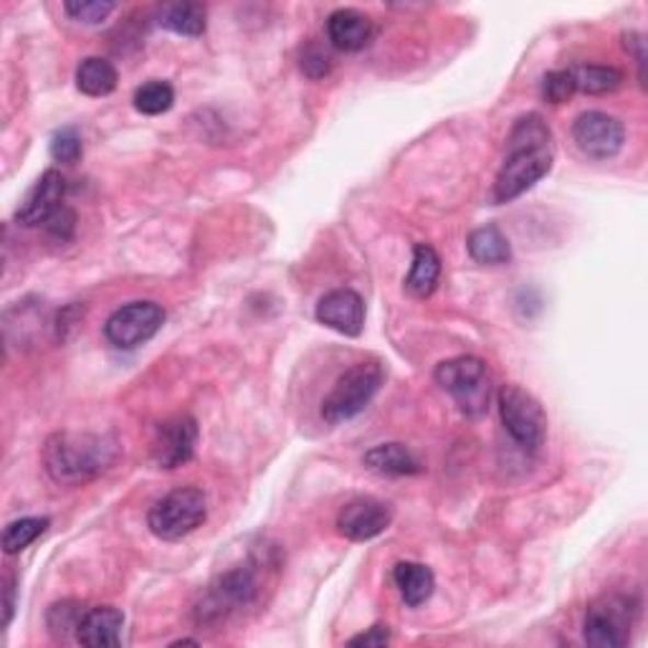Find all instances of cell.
Returning a JSON list of instances; mask_svg holds the SVG:
<instances>
[{
    "label": "cell",
    "mask_w": 648,
    "mask_h": 648,
    "mask_svg": "<svg viewBox=\"0 0 648 648\" xmlns=\"http://www.w3.org/2000/svg\"><path fill=\"white\" fill-rule=\"evenodd\" d=\"M507 158L494 180V203H512L553 170V133L539 114H527L516 120L510 139H507Z\"/></svg>",
    "instance_id": "obj_1"
},
{
    "label": "cell",
    "mask_w": 648,
    "mask_h": 648,
    "mask_svg": "<svg viewBox=\"0 0 648 648\" xmlns=\"http://www.w3.org/2000/svg\"><path fill=\"white\" fill-rule=\"evenodd\" d=\"M497 406L502 425L512 441L527 454H537L547 439V416L539 400L520 385H502L497 393Z\"/></svg>",
    "instance_id": "obj_7"
},
{
    "label": "cell",
    "mask_w": 648,
    "mask_h": 648,
    "mask_svg": "<svg viewBox=\"0 0 648 648\" xmlns=\"http://www.w3.org/2000/svg\"><path fill=\"white\" fill-rule=\"evenodd\" d=\"M385 383V371L377 360H363V363L352 365L350 371H344L334 388L327 393L322 400V418L330 425H338L342 421H350L363 413V410L373 403L377 390Z\"/></svg>",
    "instance_id": "obj_4"
},
{
    "label": "cell",
    "mask_w": 648,
    "mask_h": 648,
    "mask_svg": "<svg viewBox=\"0 0 648 648\" xmlns=\"http://www.w3.org/2000/svg\"><path fill=\"white\" fill-rule=\"evenodd\" d=\"M170 646H198V641H191V638H180V641L170 644Z\"/></svg>",
    "instance_id": "obj_35"
},
{
    "label": "cell",
    "mask_w": 648,
    "mask_h": 648,
    "mask_svg": "<svg viewBox=\"0 0 648 648\" xmlns=\"http://www.w3.org/2000/svg\"><path fill=\"white\" fill-rule=\"evenodd\" d=\"M634 603L621 593L601 595L590 603L582 623V636L586 644L593 648H623L630 641V628H634Z\"/></svg>",
    "instance_id": "obj_8"
},
{
    "label": "cell",
    "mask_w": 648,
    "mask_h": 648,
    "mask_svg": "<svg viewBox=\"0 0 648 648\" xmlns=\"http://www.w3.org/2000/svg\"><path fill=\"white\" fill-rule=\"evenodd\" d=\"M205 21H208V13H205V5L201 3H168L158 11L160 26L178 36H203L205 26H208Z\"/></svg>",
    "instance_id": "obj_21"
},
{
    "label": "cell",
    "mask_w": 648,
    "mask_h": 648,
    "mask_svg": "<svg viewBox=\"0 0 648 648\" xmlns=\"http://www.w3.org/2000/svg\"><path fill=\"white\" fill-rule=\"evenodd\" d=\"M195 446H198V423H195L193 416H175L168 418L166 423H160L155 429L152 444H150V456L152 464L158 469H178V466H185L195 454Z\"/></svg>",
    "instance_id": "obj_11"
},
{
    "label": "cell",
    "mask_w": 648,
    "mask_h": 648,
    "mask_svg": "<svg viewBox=\"0 0 648 648\" xmlns=\"http://www.w3.org/2000/svg\"><path fill=\"white\" fill-rule=\"evenodd\" d=\"M205 516H208V499L203 491L195 487H180L152 504V510L147 512V527L158 539L178 543L203 527Z\"/></svg>",
    "instance_id": "obj_6"
},
{
    "label": "cell",
    "mask_w": 648,
    "mask_h": 648,
    "mask_svg": "<svg viewBox=\"0 0 648 648\" xmlns=\"http://www.w3.org/2000/svg\"><path fill=\"white\" fill-rule=\"evenodd\" d=\"M576 79H572L570 69H557L545 73L543 79V96L549 104H562L568 102L572 94H576Z\"/></svg>",
    "instance_id": "obj_28"
},
{
    "label": "cell",
    "mask_w": 648,
    "mask_h": 648,
    "mask_svg": "<svg viewBox=\"0 0 648 648\" xmlns=\"http://www.w3.org/2000/svg\"><path fill=\"white\" fill-rule=\"evenodd\" d=\"M135 110L139 114H147V117H158V114H166L175 104V89H172L168 81H147V84L135 89Z\"/></svg>",
    "instance_id": "obj_25"
},
{
    "label": "cell",
    "mask_w": 648,
    "mask_h": 648,
    "mask_svg": "<svg viewBox=\"0 0 648 648\" xmlns=\"http://www.w3.org/2000/svg\"><path fill=\"white\" fill-rule=\"evenodd\" d=\"M466 249H469V257L484 266H502L512 259V246L497 226H481L471 231Z\"/></svg>",
    "instance_id": "obj_20"
},
{
    "label": "cell",
    "mask_w": 648,
    "mask_h": 648,
    "mask_svg": "<svg viewBox=\"0 0 648 648\" xmlns=\"http://www.w3.org/2000/svg\"><path fill=\"white\" fill-rule=\"evenodd\" d=\"M330 69L332 59L319 46H309L307 52L302 54V71H305L309 79H322L330 73Z\"/></svg>",
    "instance_id": "obj_31"
},
{
    "label": "cell",
    "mask_w": 648,
    "mask_h": 648,
    "mask_svg": "<svg viewBox=\"0 0 648 648\" xmlns=\"http://www.w3.org/2000/svg\"><path fill=\"white\" fill-rule=\"evenodd\" d=\"M572 139L590 160H611L626 143V127L611 114L590 110L572 122Z\"/></svg>",
    "instance_id": "obj_10"
},
{
    "label": "cell",
    "mask_w": 648,
    "mask_h": 648,
    "mask_svg": "<svg viewBox=\"0 0 648 648\" xmlns=\"http://www.w3.org/2000/svg\"><path fill=\"white\" fill-rule=\"evenodd\" d=\"M259 598V576L251 568H234L218 576L203 590L195 605V621L201 626H220L236 613L251 609Z\"/></svg>",
    "instance_id": "obj_3"
},
{
    "label": "cell",
    "mask_w": 648,
    "mask_h": 648,
    "mask_svg": "<svg viewBox=\"0 0 648 648\" xmlns=\"http://www.w3.org/2000/svg\"><path fill=\"white\" fill-rule=\"evenodd\" d=\"M125 613L114 605H96L81 615L77 641L87 648H117L122 644Z\"/></svg>",
    "instance_id": "obj_15"
},
{
    "label": "cell",
    "mask_w": 648,
    "mask_h": 648,
    "mask_svg": "<svg viewBox=\"0 0 648 648\" xmlns=\"http://www.w3.org/2000/svg\"><path fill=\"white\" fill-rule=\"evenodd\" d=\"M373 21L367 19L363 11L355 8H338L330 19H327V38L334 48H340L344 54L363 52V48L373 41Z\"/></svg>",
    "instance_id": "obj_16"
},
{
    "label": "cell",
    "mask_w": 648,
    "mask_h": 648,
    "mask_svg": "<svg viewBox=\"0 0 648 648\" xmlns=\"http://www.w3.org/2000/svg\"><path fill=\"white\" fill-rule=\"evenodd\" d=\"M73 21L87 23V26H100L114 13V3H100V0H81V3H64Z\"/></svg>",
    "instance_id": "obj_29"
},
{
    "label": "cell",
    "mask_w": 648,
    "mask_h": 648,
    "mask_svg": "<svg viewBox=\"0 0 648 648\" xmlns=\"http://www.w3.org/2000/svg\"><path fill=\"white\" fill-rule=\"evenodd\" d=\"M46 231H48V236H52V239H56L59 243L69 241L73 231H77V213L67 208V205H61V208L46 220Z\"/></svg>",
    "instance_id": "obj_30"
},
{
    "label": "cell",
    "mask_w": 648,
    "mask_h": 648,
    "mask_svg": "<svg viewBox=\"0 0 648 648\" xmlns=\"http://www.w3.org/2000/svg\"><path fill=\"white\" fill-rule=\"evenodd\" d=\"M120 444L100 433H54L44 446V466L61 487H79L104 474L117 462Z\"/></svg>",
    "instance_id": "obj_2"
},
{
    "label": "cell",
    "mask_w": 648,
    "mask_h": 648,
    "mask_svg": "<svg viewBox=\"0 0 648 648\" xmlns=\"http://www.w3.org/2000/svg\"><path fill=\"white\" fill-rule=\"evenodd\" d=\"M3 593H5V626H11L13 621V611H15V578L5 576L3 580Z\"/></svg>",
    "instance_id": "obj_34"
},
{
    "label": "cell",
    "mask_w": 648,
    "mask_h": 648,
    "mask_svg": "<svg viewBox=\"0 0 648 648\" xmlns=\"http://www.w3.org/2000/svg\"><path fill=\"white\" fill-rule=\"evenodd\" d=\"M120 73L112 61L102 56H87L77 67V87L87 96H106L117 89Z\"/></svg>",
    "instance_id": "obj_22"
},
{
    "label": "cell",
    "mask_w": 648,
    "mask_h": 648,
    "mask_svg": "<svg viewBox=\"0 0 648 648\" xmlns=\"http://www.w3.org/2000/svg\"><path fill=\"white\" fill-rule=\"evenodd\" d=\"M81 615H84V605H79L77 601L54 603L46 615L48 630H52V636H56V638H67L71 634H73V638H77Z\"/></svg>",
    "instance_id": "obj_26"
},
{
    "label": "cell",
    "mask_w": 648,
    "mask_h": 648,
    "mask_svg": "<svg viewBox=\"0 0 648 648\" xmlns=\"http://www.w3.org/2000/svg\"><path fill=\"white\" fill-rule=\"evenodd\" d=\"M576 79V89L586 94H611L623 84V71L615 67H601V64H582L570 69Z\"/></svg>",
    "instance_id": "obj_23"
},
{
    "label": "cell",
    "mask_w": 648,
    "mask_h": 648,
    "mask_svg": "<svg viewBox=\"0 0 648 648\" xmlns=\"http://www.w3.org/2000/svg\"><path fill=\"white\" fill-rule=\"evenodd\" d=\"M436 383L456 400L466 418H481L489 410L491 375L484 360L474 355L444 360L436 367Z\"/></svg>",
    "instance_id": "obj_5"
},
{
    "label": "cell",
    "mask_w": 648,
    "mask_h": 648,
    "mask_svg": "<svg viewBox=\"0 0 648 648\" xmlns=\"http://www.w3.org/2000/svg\"><path fill=\"white\" fill-rule=\"evenodd\" d=\"M393 582H396L400 598L408 609H418L433 595L436 588V578H433L431 568H425L423 562H410L403 560L393 568Z\"/></svg>",
    "instance_id": "obj_18"
},
{
    "label": "cell",
    "mask_w": 648,
    "mask_h": 648,
    "mask_svg": "<svg viewBox=\"0 0 648 648\" xmlns=\"http://www.w3.org/2000/svg\"><path fill=\"white\" fill-rule=\"evenodd\" d=\"M64 198H67V178L59 170H46L15 211V224L26 228L46 226V220L64 205Z\"/></svg>",
    "instance_id": "obj_13"
},
{
    "label": "cell",
    "mask_w": 648,
    "mask_h": 648,
    "mask_svg": "<svg viewBox=\"0 0 648 648\" xmlns=\"http://www.w3.org/2000/svg\"><path fill=\"white\" fill-rule=\"evenodd\" d=\"M363 464L375 474H383V477H413V474H421L423 466L413 456V451L403 444H380L373 446L363 456Z\"/></svg>",
    "instance_id": "obj_17"
},
{
    "label": "cell",
    "mask_w": 648,
    "mask_h": 648,
    "mask_svg": "<svg viewBox=\"0 0 648 648\" xmlns=\"http://www.w3.org/2000/svg\"><path fill=\"white\" fill-rule=\"evenodd\" d=\"M441 278V259L433 246L418 243L413 249V264L406 278V292L416 299H425L436 292Z\"/></svg>",
    "instance_id": "obj_19"
},
{
    "label": "cell",
    "mask_w": 648,
    "mask_h": 648,
    "mask_svg": "<svg viewBox=\"0 0 648 648\" xmlns=\"http://www.w3.org/2000/svg\"><path fill=\"white\" fill-rule=\"evenodd\" d=\"M393 524L390 504L375 497H355L338 514V532L352 543H367L380 537Z\"/></svg>",
    "instance_id": "obj_12"
},
{
    "label": "cell",
    "mask_w": 648,
    "mask_h": 648,
    "mask_svg": "<svg viewBox=\"0 0 648 648\" xmlns=\"http://www.w3.org/2000/svg\"><path fill=\"white\" fill-rule=\"evenodd\" d=\"M350 646H365V648H380V646H388L390 644V628L383 626V623H377V626L367 628L365 634H360L355 638H350L348 641Z\"/></svg>",
    "instance_id": "obj_32"
},
{
    "label": "cell",
    "mask_w": 648,
    "mask_h": 648,
    "mask_svg": "<svg viewBox=\"0 0 648 648\" xmlns=\"http://www.w3.org/2000/svg\"><path fill=\"white\" fill-rule=\"evenodd\" d=\"M52 520L48 516H23L15 520L3 530V553L5 555H19L23 549L31 547L36 539L48 530Z\"/></svg>",
    "instance_id": "obj_24"
},
{
    "label": "cell",
    "mask_w": 648,
    "mask_h": 648,
    "mask_svg": "<svg viewBox=\"0 0 648 648\" xmlns=\"http://www.w3.org/2000/svg\"><path fill=\"white\" fill-rule=\"evenodd\" d=\"M623 46H626L628 52H634L636 64H638V79H641V84H644V79H646V71H644V67H646L644 36L641 34H626V36H623Z\"/></svg>",
    "instance_id": "obj_33"
},
{
    "label": "cell",
    "mask_w": 648,
    "mask_h": 648,
    "mask_svg": "<svg viewBox=\"0 0 648 648\" xmlns=\"http://www.w3.org/2000/svg\"><path fill=\"white\" fill-rule=\"evenodd\" d=\"M166 325V309L155 302H133L112 311L104 322V338L117 350H135L150 342Z\"/></svg>",
    "instance_id": "obj_9"
},
{
    "label": "cell",
    "mask_w": 648,
    "mask_h": 648,
    "mask_svg": "<svg viewBox=\"0 0 648 648\" xmlns=\"http://www.w3.org/2000/svg\"><path fill=\"white\" fill-rule=\"evenodd\" d=\"M319 325L344 334V338H360L365 327V302L352 289H334L319 299L315 309Z\"/></svg>",
    "instance_id": "obj_14"
},
{
    "label": "cell",
    "mask_w": 648,
    "mask_h": 648,
    "mask_svg": "<svg viewBox=\"0 0 648 648\" xmlns=\"http://www.w3.org/2000/svg\"><path fill=\"white\" fill-rule=\"evenodd\" d=\"M84 145H81V135L77 127H61L56 129L52 137V158L61 166H73L79 162Z\"/></svg>",
    "instance_id": "obj_27"
}]
</instances>
